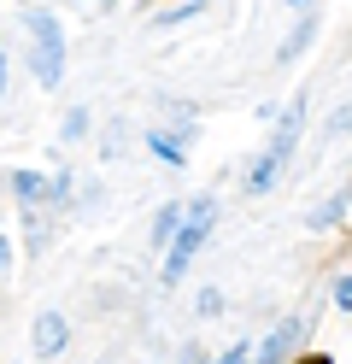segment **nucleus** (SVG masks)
<instances>
[{
  "mask_svg": "<svg viewBox=\"0 0 352 364\" xmlns=\"http://www.w3.org/2000/svg\"><path fill=\"white\" fill-rule=\"evenodd\" d=\"M147 147L164 159V165H182V159H188V153H182V141H176V135H164V129H153V135H147Z\"/></svg>",
  "mask_w": 352,
  "mask_h": 364,
  "instance_id": "11",
  "label": "nucleus"
},
{
  "mask_svg": "<svg viewBox=\"0 0 352 364\" xmlns=\"http://www.w3.org/2000/svg\"><path fill=\"white\" fill-rule=\"evenodd\" d=\"M311 36H317V12H305L299 18V24L288 30V41H282V48H276V65H294L305 48H311Z\"/></svg>",
  "mask_w": 352,
  "mask_h": 364,
  "instance_id": "7",
  "label": "nucleus"
},
{
  "mask_svg": "<svg viewBox=\"0 0 352 364\" xmlns=\"http://www.w3.org/2000/svg\"><path fill=\"white\" fill-rule=\"evenodd\" d=\"M65 341H70V317H65V311H41V317H36V329H30L36 358H59V353H65Z\"/></svg>",
  "mask_w": 352,
  "mask_h": 364,
  "instance_id": "3",
  "label": "nucleus"
},
{
  "mask_svg": "<svg viewBox=\"0 0 352 364\" xmlns=\"http://www.w3.org/2000/svg\"><path fill=\"white\" fill-rule=\"evenodd\" d=\"M12 194H18V206H23V212H36V206H47L53 182H47V176H36V171H18V176H12Z\"/></svg>",
  "mask_w": 352,
  "mask_h": 364,
  "instance_id": "6",
  "label": "nucleus"
},
{
  "mask_svg": "<svg viewBox=\"0 0 352 364\" xmlns=\"http://www.w3.org/2000/svg\"><path fill=\"white\" fill-rule=\"evenodd\" d=\"M194 311H200V317H218V311H223V294H218V288H200Z\"/></svg>",
  "mask_w": 352,
  "mask_h": 364,
  "instance_id": "13",
  "label": "nucleus"
},
{
  "mask_svg": "<svg viewBox=\"0 0 352 364\" xmlns=\"http://www.w3.org/2000/svg\"><path fill=\"white\" fill-rule=\"evenodd\" d=\"M47 235H53V223L41 218V206H36V212H23V241H30V253H41Z\"/></svg>",
  "mask_w": 352,
  "mask_h": 364,
  "instance_id": "10",
  "label": "nucleus"
},
{
  "mask_svg": "<svg viewBox=\"0 0 352 364\" xmlns=\"http://www.w3.org/2000/svg\"><path fill=\"white\" fill-rule=\"evenodd\" d=\"M182 218H188L182 200H164V212L153 218V241H159V247H171V241H176V230H182Z\"/></svg>",
  "mask_w": 352,
  "mask_h": 364,
  "instance_id": "9",
  "label": "nucleus"
},
{
  "mask_svg": "<svg viewBox=\"0 0 352 364\" xmlns=\"http://www.w3.org/2000/svg\"><path fill=\"white\" fill-rule=\"evenodd\" d=\"M23 30H30V36L41 41V48H65L59 18H53V12H41V6H30V12H23Z\"/></svg>",
  "mask_w": 352,
  "mask_h": 364,
  "instance_id": "8",
  "label": "nucleus"
},
{
  "mask_svg": "<svg viewBox=\"0 0 352 364\" xmlns=\"http://www.w3.org/2000/svg\"><path fill=\"white\" fill-rule=\"evenodd\" d=\"M0 88H6V53H0Z\"/></svg>",
  "mask_w": 352,
  "mask_h": 364,
  "instance_id": "21",
  "label": "nucleus"
},
{
  "mask_svg": "<svg viewBox=\"0 0 352 364\" xmlns=\"http://www.w3.org/2000/svg\"><path fill=\"white\" fill-rule=\"evenodd\" d=\"M305 329H311V311H294V317H282V323L258 341V353H252V364H288L294 353H299V341H305Z\"/></svg>",
  "mask_w": 352,
  "mask_h": 364,
  "instance_id": "2",
  "label": "nucleus"
},
{
  "mask_svg": "<svg viewBox=\"0 0 352 364\" xmlns=\"http://www.w3.org/2000/svg\"><path fill=\"white\" fill-rule=\"evenodd\" d=\"M335 306L352 311V277H335Z\"/></svg>",
  "mask_w": 352,
  "mask_h": 364,
  "instance_id": "16",
  "label": "nucleus"
},
{
  "mask_svg": "<svg viewBox=\"0 0 352 364\" xmlns=\"http://www.w3.org/2000/svg\"><path fill=\"white\" fill-rule=\"evenodd\" d=\"M206 12V0H188V6H176V12H159V30L164 24H188V18H200Z\"/></svg>",
  "mask_w": 352,
  "mask_h": 364,
  "instance_id": "12",
  "label": "nucleus"
},
{
  "mask_svg": "<svg viewBox=\"0 0 352 364\" xmlns=\"http://www.w3.org/2000/svg\"><path fill=\"white\" fill-rule=\"evenodd\" d=\"M299 364H335V358H329V353H305Z\"/></svg>",
  "mask_w": 352,
  "mask_h": 364,
  "instance_id": "19",
  "label": "nucleus"
},
{
  "mask_svg": "<svg viewBox=\"0 0 352 364\" xmlns=\"http://www.w3.org/2000/svg\"><path fill=\"white\" fill-rule=\"evenodd\" d=\"M94 364H106V358H94Z\"/></svg>",
  "mask_w": 352,
  "mask_h": 364,
  "instance_id": "23",
  "label": "nucleus"
},
{
  "mask_svg": "<svg viewBox=\"0 0 352 364\" xmlns=\"http://www.w3.org/2000/svg\"><path fill=\"white\" fill-rule=\"evenodd\" d=\"M288 6H305V12H311V0H288Z\"/></svg>",
  "mask_w": 352,
  "mask_h": 364,
  "instance_id": "22",
  "label": "nucleus"
},
{
  "mask_svg": "<svg viewBox=\"0 0 352 364\" xmlns=\"http://www.w3.org/2000/svg\"><path fill=\"white\" fill-rule=\"evenodd\" d=\"M12 264V247H6V235H0V270H6Z\"/></svg>",
  "mask_w": 352,
  "mask_h": 364,
  "instance_id": "20",
  "label": "nucleus"
},
{
  "mask_svg": "<svg viewBox=\"0 0 352 364\" xmlns=\"http://www.w3.org/2000/svg\"><path fill=\"white\" fill-rule=\"evenodd\" d=\"M182 364H211V358H206V353L194 347V341H188V347H182Z\"/></svg>",
  "mask_w": 352,
  "mask_h": 364,
  "instance_id": "18",
  "label": "nucleus"
},
{
  "mask_svg": "<svg viewBox=\"0 0 352 364\" xmlns=\"http://www.w3.org/2000/svg\"><path fill=\"white\" fill-rule=\"evenodd\" d=\"M211 364H252V347H247V341H229V353L211 358Z\"/></svg>",
  "mask_w": 352,
  "mask_h": 364,
  "instance_id": "14",
  "label": "nucleus"
},
{
  "mask_svg": "<svg viewBox=\"0 0 352 364\" xmlns=\"http://www.w3.org/2000/svg\"><path fill=\"white\" fill-rule=\"evenodd\" d=\"M346 212H352V182H341V188L329 194L323 206H311V212H305V230H335Z\"/></svg>",
  "mask_w": 352,
  "mask_h": 364,
  "instance_id": "4",
  "label": "nucleus"
},
{
  "mask_svg": "<svg viewBox=\"0 0 352 364\" xmlns=\"http://www.w3.org/2000/svg\"><path fill=\"white\" fill-rule=\"evenodd\" d=\"M47 206H70V176H65V171L53 176V194H47Z\"/></svg>",
  "mask_w": 352,
  "mask_h": 364,
  "instance_id": "15",
  "label": "nucleus"
},
{
  "mask_svg": "<svg viewBox=\"0 0 352 364\" xmlns=\"http://www.w3.org/2000/svg\"><path fill=\"white\" fill-rule=\"evenodd\" d=\"M23 59H30V71H36L41 88H59V77H65V48H41V41H36Z\"/></svg>",
  "mask_w": 352,
  "mask_h": 364,
  "instance_id": "5",
  "label": "nucleus"
},
{
  "mask_svg": "<svg viewBox=\"0 0 352 364\" xmlns=\"http://www.w3.org/2000/svg\"><path fill=\"white\" fill-rule=\"evenodd\" d=\"M346 129H352V106H341V112H335V124H329V135H346Z\"/></svg>",
  "mask_w": 352,
  "mask_h": 364,
  "instance_id": "17",
  "label": "nucleus"
},
{
  "mask_svg": "<svg viewBox=\"0 0 352 364\" xmlns=\"http://www.w3.org/2000/svg\"><path fill=\"white\" fill-rule=\"evenodd\" d=\"M211 223H218V206H211V200H188V218H182V230H176V241H171V253H164V288L182 282V270H188V259L206 247Z\"/></svg>",
  "mask_w": 352,
  "mask_h": 364,
  "instance_id": "1",
  "label": "nucleus"
}]
</instances>
